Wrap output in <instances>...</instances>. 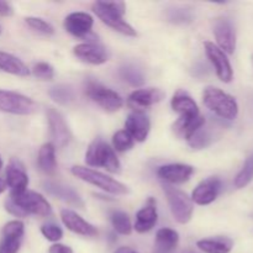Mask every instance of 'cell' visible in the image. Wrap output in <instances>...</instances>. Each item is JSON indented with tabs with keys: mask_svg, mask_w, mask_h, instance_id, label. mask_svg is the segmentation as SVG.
<instances>
[{
	"mask_svg": "<svg viewBox=\"0 0 253 253\" xmlns=\"http://www.w3.org/2000/svg\"><path fill=\"white\" fill-rule=\"evenodd\" d=\"M234 246L232 240L229 237H214V239L199 240L197 247L204 253H230Z\"/></svg>",
	"mask_w": 253,
	"mask_h": 253,
	"instance_id": "obj_27",
	"label": "cell"
},
{
	"mask_svg": "<svg viewBox=\"0 0 253 253\" xmlns=\"http://www.w3.org/2000/svg\"><path fill=\"white\" fill-rule=\"evenodd\" d=\"M47 119H48L49 131H51V136L54 143L61 148L66 147L71 142L72 132L62 114L54 109L49 108L47 110Z\"/></svg>",
	"mask_w": 253,
	"mask_h": 253,
	"instance_id": "obj_13",
	"label": "cell"
},
{
	"mask_svg": "<svg viewBox=\"0 0 253 253\" xmlns=\"http://www.w3.org/2000/svg\"><path fill=\"white\" fill-rule=\"evenodd\" d=\"M221 190V180L216 177H210L202 180L192 193V202L198 205H209L219 195Z\"/></svg>",
	"mask_w": 253,
	"mask_h": 253,
	"instance_id": "obj_14",
	"label": "cell"
},
{
	"mask_svg": "<svg viewBox=\"0 0 253 253\" xmlns=\"http://www.w3.org/2000/svg\"><path fill=\"white\" fill-rule=\"evenodd\" d=\"M85 162L91 167H103L110 173L120 172V161L116 157L114 148H111L105 141L96 138L89 145L85 153Z\"/></svg>",
	"mask_w": 253,
	"mask_h": 253,
	"instance_id": "obj_3",
	"label": "cell"
},
{
	"mask_svg": "<svg viewBox=\"0 0 253 253\" xmlns=\"http://www.w3.org/2000/svg\"><path fill=\"white\" fill-rule=\"evenodd\" d=\"M179 244V235L175 230L163 227L156 235L155 253H173Z\"/></svg>",
	"mask_w": 253,
	"mask_h": 253,
	"instance_id": "obj_23",
	"label": "cell"
},
{
	"mask_svg": "<svg viewBox=\"0 0 253 253\" xmlns=\"http://www.w3.org/2000/svg\"><path fill=\"white\" fill-rule=\"evenodd\" d=\"M111 224L114 230L120 235H130L132 232L130 217L124 211H114L111 214Z\"/></svg>",
	"mask_w": 253,
	"mask_h": 253,
	"instance_id": "obj_31",
	"label": "cell"
},
{
	"mask_svg": "<svg viewBox=\"0 0 253 253\" xmlns=\"http://www.w3.org/2000/svg\"><path fill=\"white\" fill-rule=\"evenodd\" d=\"M48 253H73V250L69 246L62 244H54L49 247Z\"/></svg>",
	"mask_w": 253,
	"mask_h": 253,
	"instance_id": "obj_40",
	"label": "cell"
},
{
	"mask_svg": "<svg viewBox=\"0 0 253 253\" xmlns=\"http://www.w3.org/2000/svg\"><path fill=\"white\" fill-rule=\"evenodd\" d=\"M85 94L91 101L98 104L101 109L109 113L118 111L124 105L123 98L116 91L98 82H88L85 85Z\"/></svg>",
	"mask_w": 253,
	"mask_h": 253,
	"instance_id": "obj_6",
	"label": "cell"
},
{
	"mask_svg": "<svg viewBox=\"0 0 253 253\" xmlns=\"http://www.w3.org/2000/svg\"><path fill=\"white\" fill-rule=\"evenodd\" d=\"M252 64H253V54H252Z\"/></svg>",
	"mask_w": 253,
	"mask_h": 253,
	"instance_id": "obj_46",
	"label": "cell"
},
{
	"mask_svg": "<svg viewBox=\"0 0 253 253\" xmlns=\"http://www.w3.org/2000/svg\"><path fill=\"white\" fill-rule=\"evenodd\" d=\"M93 11L105 25L125 36H136V31L124 20L126 6L123 1H96L93 4Z\"/></svg>",
	"mask_w": 253,
	"mask_h": 253,
	"instance_id": "obj_1",
	"label": "cell"
},
{
	"mask_svg": "<svg viewBox=\"0 0 253 253\" xmlns=\"http://www.w3.org/2000/svg\"><path fill=\"white\" fill-rule=\"evenodd\" d=\"M93 24V17L86 12H72L64 19V29L77 37H84L90 34Z\"/></svg>",
	"mask_w": 253,
	"mask_h": 253,
	"instance_id": "obj_19",
	"label": "cell"
},
{
	"mask_svg": "<svg viewBox=\"0 0 253 253\" xmlns=\"http://www.w3.org/2000/svg\"><path fill=\"white\" fill-rule=\"evenodd\" d=\"M253 179V155L249 156L244 163V167L241 168L239 173H237L236 178H235V187L241 189L245 188L250 182Z\"/></svg>",
	"mask_w": 253,
	"mask_h": 253,
	"instance_id": "obj_32",
	"label": "cell"
},
{
	"mask_svg": "<svg viewBox=\"0 0 253 253\" xmlns=\"http://www.w3.org/2000/svg\"><path fill=\"white\" fill-rule=\"evenodd\" d=\"M37 163L42 172L46 174H52L57 168L56 161V146L52 142H47L41 146L37 156Z\"/></svg>",
	"mask_w": 253,
	"mask_h": 253,
	"instance_id": "obj_28",
	"label": "cell"
},
{
	"mask_svg": "<svg viewBox=\"0 0 253 253\" xmlns=\"http://www.w3.org/2000/svg\"><path fill=\"white\" fill-rule=\"evenodd\" d=\"M73 53L77 58L89 64H103L108 62L109 54L105 47L96 42H86V43H79L73 48Z\"/></svg>",
	"mask_w": 253,
	"mask_h": 253,
	"instance_id": "obj_15",
	"label": "cell"
},
{
	"mask_svg": "<svg viewBox=\"0 0 253 253\" xmlns=\"http://www.w3.org/2000/svg\"><path fill=\"white\" fill-rule=\"evenodd\" d=\"M10 199L22 210L26 215H36V216L46 217L52 212L49 203L39 193L34 190H25L17 195H10Z\"/></svg>",
	"mask_w": 253,
	"mask_h": 253,
	"instance_id": "obj_8",
	"label": "cell"
},
{
	"mask_svg": "<svg viewBox=\"0 0 253 253\" xmlns=\"http://www.w3.org/2000/svg\"><path fill=\"white\" fill-rule=\"evenodd\" d=\"M6 185L10 188V195H17L27 190L29 177L24 165L19 160H11L6 167Z\"/></svg>",
	"mask_w": 253,
	"mask_h": 253,
	"instance_id": "obj_12",
	"label": "cell"
},
{
	"mask_svg": "<svg viewBox=\"0 0 253 253\" xmlns=\"http://www.w3.org/2000/svg\"><path fill=\"white\" fill-rule=\"evenodd\" d=\"M170 106L175 113L183 118H198L200 116L199 108L194 99L184 90H178L170 100Z\"/></svg>",
	"mask_w": 253,
	"mask_h": 253,
	"instance_id": "obj_21",
	"label": "cell"
},
{
	"mask_svg": "<svg viewBox=\"0 0 253 253\" xmlns=\"http://www.w3.org/2000/svg\"><path fill=\"white\" fill-rule=\"evenodd\" d=\"M0 111L12 115H31L37 111V104L29 96L0 89Z\"/></svg>",
	"mask_w": 253,
	"mask_h": 253,
	"instance_id": "obj_7",
	"label": "cell"
},
{
	"mask_svg": "<svg viewBox=\"0 0 253 253\" xmlns=\"http://www.w3.org/2000/svg\"><path fill=\"white\" fill-rule=\"evenodd\" d=\"M6 188H7L6 182H5L4 179H1V178H0V194L5 192V190H6Z\"/></svg>",
	"mask_w": 253,
	"mask_h": 253,
	"instance_id": "obj_43",
	"label": "cell"
},
{
	"mask_svg": "<svg viewBox=\"0 0 253 253\" xmlns=\"http://www.w3.org/2000/svg\"><path fill=\"white\" fill-rule=\"evenodd\" d=\"M0 71L19 77H26L30 74L29 68L21 59L4 51H0Z\"/></svg>",
	"mask_w": 253,
	"mask_h": 253,
	"instance_id": "obj_26",
	"label": "cell"
},
{
	"mask_svg": "<svg viewBox=\"0 0 253 253\" xmlns=\"http://www.w3.org/2000/svg\"><path fill=\"white\" fill-rule=\"evenodd\" d=\"M214 36L216 39L217 47L225 53L232 54L236 49V34L232 22L226 17H219L215 20Z\"/></svg>",
	"mask_w": 253,
	"mask_h": 253,
	"instance_id": "obj_11",
	"label": "cell"
},
{
	"mask_svg": "<svg viewBox=\"0 0 253 253\" xmlns=\"http://www.w3.org/2000/svg\"><path fill=\"white\" fill-rule=\"evenodd\" d=\"M203 103L209 110L225 120H235L239 114L236 99L216 86H208L204 89Z\"/></svg>",
	"mask_w": 253,
	"mask_h": 253,
	"instance_id": "obj_2",
	"label": "cell"
},
{
	"mask_svg": "<svg viewBox=\"0 0 253 253\" xmlns=\"http://www.w3.org/2000/svg\"><path fill=\"white\" fill-rule=\"evenodd\" d=\"M115 253H138L135 250H132L131 247H120V249L116 250Z\"/></svg>",
	"mask_w": 253,
	"mask_h": 253,
	"instance_id": "obj_42",
	"label": "cell"
},
{
	"mask_svg": "<svg viewBox=\"0 0 253 253\" xmlns=\"http://www.w3.org/2000/svg\"><path fill=\"white\" fill-rule=\"evenodd\" d=\"M44 190H46L48 194L53 195V197L58 198L62 202L67 203V204H71L73 207L77 208H83L84 203L82 200L81 195L71 187H67V185L59 184V183H53V182H46L43 183Z\"/></svg>",
	"mask_w": 253,
	"mask_h": 253,
	"instance_id": "obj_22",
	"label": "cell"
},
{
	"mask_svg": "<svg viewBox=\"0 0 253 253\" xmlns=\"http://www.w3.org/2000/svg\"><path fill=\"white\" fill-rule=\"evenodd\" d=\"M72 174L74 177L79 178L81 180H83V182L95 185L99 189L104 190L106 193H110L113 195H125L128 193L127 187L125 184L114 179V178L109 177V175L104 174V173L91 169V168L74 166V167H72Z\"/></svg>",
	"mask_w": 253,
	"mask_h": 253,
	"instance_id": "obj_4",
	"label": "cell"
},
{
	"mask_svg": "<svg viewBox=\"0 0 253 253\" xmlns=\"http://www.w3.org/2000/svg\"><path fill=\"white\" fill-rule=\"evenodd\" d=\"M25 22L27 24V26L30 27L34 31L39 32V34L46 35V36H49V35L54 34V29L51 24H48L47 21H44L43 19H40V17H26L25 19Z\"/></svg>",
	"mask_w": 253,
	"mask_h": 253,
	"instance_id": "obj_35",
	"label": "cell"
},
{
	"mask_svg": "<svg viewBox=\"0 0 253 253\" xmlns=\"http://www.w3.org/2000/svg\"><path fill=\"white\" fill-rule=\"evenodd\" d=\"M157 204L153 198H148L147 203L142 209H140L136 214L135 220V230L138 234H145L151 231L157 224Z\"/></svg>",
	"mask_w": 253,
	"mask_h": 253,
	"instance_id": "obj_20",
	"label": "cell"
},
{
	"mask_svg": "<svg viewBox=\"0 0 253 253\" xmlns=\"http://www.w3.org/2000/svg\"><path fill=\"white\" fill-rule=\"evenodd\" d=\"M212 141V133L208 127L202 126L188 141L193 148H204Z\"/></svg>",
	"mask_w": 253,
	"mask_h": 253,
	"instance_id": "obj_34",
	"label": "cell"
},
{
	"mask_svg": "<svg viewBox=\"0 0 253 253\" xmlns=\"http://www.w3.org/2000/svg\"><path fill=\"white\" fill-rule=\"evenodd\" d=\"M194 173V168L189 165H182V163H172L160 167L157 174L165 182L170 184H179L185 183L190 179Z\"/></svg>",
	"mask_w": 253,
	"mask_h": 253,
	"instance_id": "obj_18",
	"label": "cell"
},
{
	"mask_svg": "<svg viewBox=\"0 0 253 253\" xmlns=\"http://www.w3.org/2000/svg\"><path fill=\"white\" fill-rule=\"evenodd\" d=\"M0 34H1V27H0Z\"/></svg>",
	"mask_w": 253,
	"mask_h": 253,
	"instance_id": "obj_47",
	"label": "cell"
},
{
	"mask_svg": "<svg viewBox=\"0 0 253 253\" xmlns=\"http://www.w3.org/2000/svg\"><path fill=\"white\" fill-rule=\"evenodd\" d=\"M61 220L64 226L69 231L74 232L77 235L85 237H94L98 235V230L95 226L89 224L88 221L83 219L81 215L77 214L76 211L71 209H63L61 211Z\"/></svg>",
	"mask_w": 253,
	"mask_h": 253,
	"instance_id": "obj_16",
	"label": "cell"
},
{
	"mask_svg": "<svg viewBox=\"0 0 253 253\" xmlns=\"http://www.w3.org/2000/svg\"><path fill=\"white\" fill-rule=\"evenodd\" d=\"M120 77L132 86H140L145 83V76L142 71L135 64H125L120 68Z\"/></svg>",
	"mask_w": 253,
	"mask_h": 253,
	"instance_id": "obj_29",
	"label": "cell"
},
{
	"mask_svg": "<svg viewBox=\"0 0 253 253\" xmlns=\"http://www.w3.org/2000/svg\"><path fill=\"white\" fill-rule=\"evenodd\" d=\"M182 253H195V252L192 251V250H184Z\"/></svg>",
	"mask_w": 253,
	"mask_h": 253,
	"instance_id": "obj_44",
	"label": "cell"
},
{
	"mask_svg": "<svg viewBox=\"0 0 253 253\" xmlns=\"http://www.w3.org/2000/svg\"><path fill=\"white\" fill-rule=\"evenodd\" d=\"M125 130L130 133L133 140L143 142L151 130L150 119L142 111H132L128 114L125 121Z\"/></svg>",
	"mask_w": 253,
	"mask_h": 253,
	"instance_id": "obj_17",
	"label": "cell"
},
{
	"mask_svg": "<svg viewBox=\"0 0 253 253\" xmlns=\"http://www.w3.org/2000/svg\"><path fill=\"white\" fill-rule=\"evenodd\" d=\"M41 234L51 242H58L63 237V231L56 224H44L41 227Z\"/></svg>",
	"mask_w": 253,
	"mask_h": 253,
	"instance_id": "obj_37",
	"label": "cell"
},
{
	"mask_svg": "<svg viewBox=\"0 0 253 253\" xmlns=\"http://www.w3.org/2000/svg\"><path fill=\"white\" fill-rule=\"evenodd\" d=\"M32 73H34V76L36 77V78L41 79V81H51L54 77V69L49 63L40 62V63L34 66Z\"/></svg>",
	"mask_w": 253,
	"mask_h": 253,
	"instance_id": "obj_36",
	"label": "cell"
},
{
	"mask_svg": "<svg viewBox=\"0 0 253 253\" xmlns=\"http://www.w3.org/2000/svg\"><path fill=\"white\" fill-rule=\"evenodd\" d=\"M163 190L166 193L170 212L175 221L183 225L188 224L192 219L193 211H194L192 199L184 192L169 184L163 185Z\"/></svg>",
	"mask_w": 253,
	"mask_h": 253,
	"instance_id": "obj_5",
	"label": "cell"
},
{
	"mask_svg": "<svg viewBox=\"0 0 253 253\" xmlns=\"http://www.w3.org/2000/svg\"><path fill=\"white\" fill-rule=\"evenodd\" d=\"M135 140L130 136V133L126 130H120L113 136V145L114 150L118 152H125V151L131 150L133 147Z\"/></svg>",
	"mask_w": 253,
	"mask_h": 253,
	"instance_id": "obj_33",
	"label": "cell"
},
{
	"mask_svg": "<svg viewBox=\"0 0 253 253\" xmlns=\"http://www.w3.org/2000/svg\"><path fill=\"white\" fill-rule=\"evenodd\" d=\"M2 167V161H1V157H0V168Z\"/></svg>",
	"mask_w": 253,
	"mask_h": 253,
	"instance_id": "obj_45",
	"label": "cell"
},
{
	"mask_svg": "<svg viewBox=\"0 0 253 253\" xmlns=\"http://www.w3.org/2000/svg\"><path fill=\"white\" fill-rule=\"evenodd\" d=\"M48 94L56 103L61 104V105H68L69 103L74 100L73 89L69 85H64V84H59V85L51 88Z\"/></svg>",
	"mask_w": 253,
	"mask_h": 253,
	"instance_id": "obj_30",
	"label": "cell"
},
{
	"mask_svg": "<svg viewBox=\"0 0 253 253\" xmlns=\"http://www.w3.org/2000/svg\"><path fill=\"white\" fill-rule=\"evenodd\" d=\"M5 209H6V211L9 212V214L14 215V216H16V217H26L27 216V215L25 214V212L22 211V210L20 209L16 204H15V203L12 202L10 198L9 199H6V202H5Z\"/></svg>",
	"mask_w": 253,
	"mask_h": 253,
	"instance_id": "obj_39",
	"label": "cell"
},
{
	"mask_svg": "<svg viewBox=\"0 0 253 253\" xmlns=\"http://www.w3.org/2000/svg\"><path fill=\"white\" fill-rule=\"evenodd\" d=\"M168 19H169V21L175 22V24H184V22L192 20V15L187 9H173L170 10Z\"/></svg>",
	"mask_w": 253,
	"mask_h": 253,
	"instance_id": "obj_38",
	"label": "cell"
},
{
	"mask_svg": "<svg viewBox=\"0 0 253 253\" xmlns=\"http://www.w3.org/2000/svg\"><path fill=\"white\" fill-rule=\"evenodd\" d=\"M165 98V93L161 89L157 88H147V89H137L130 94V101L137 106L147 108L153 104L160 103Z\"/></svg>",
	"mask_w": 253,
	"mask_h": 253,
	"instance_id": "obj_25",
	"label": "cell"
},
{
	"mask_svg": "<svg viewBox=\"0 0 253 253\" xmlns=\"http://www.w3.org/2000/svg\"><path fill=\"white\" fill-rule=\"evenodd\" d=\"M25 234V225L20 220H12L2 227L0 253H17Z\"/></svg>",
	"mask_w": 253,
	"mask_h": 253,
	"instance_id": "obj_10",
	"label": "cell"
},
{
	"mask_svg": "<svg viewBox=\"0 0 253 253\" xmlns=\"http://www.w3.org/2000/svg\"><path fill=\"white\" fill-rule=\"evenodd\" d=\"M204 125L205 118L202 115L198 116V118H183V116H179V119L173 125V131H174L178 137L185 138V140L189 141L190 137Z\"/></svg>",
	"mask_w": 253,
	"mask_h": 253,
	"instance_id": "obj_24",
	"label": "cell"
},
{
	"mask_svg": "<svg viewBox=\"0 0 253 253\" xmlns=\"http://www.w3.org/2000/svg\"><path fill=\"white\" fill-rule=\"evenodd\" d=\"M12 14H14V10H12L11 5L0 0V16H11Z\"/></svg>",
	"mask_w": 253,
	"mask_h": 253,
	"instance_id": "obj_41",
	"label": "cell"
},
{
	"mask_svg": "<svg viewBox=\"0 0 253 253\" xmlns=\"http://www.w3.org/2000/svg\"><path fill=\"white\" fill-rule=\"evenodd\" d=\"M204 48L205 52H207L208 58L210 59V62L214 66L220 81L224 82V83H230L234 78V71H232L231 63H230L226 53L221 51L216 44L209 41L205 42Z\"/></svg>",
	"mask_w": 253,
	"mask_h": 253,
	"instance_id": "obj_9",
	"label": "cell"
}]
</instances>
